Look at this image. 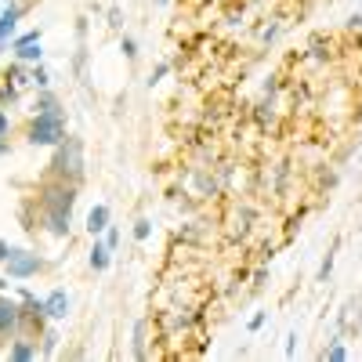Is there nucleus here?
Returning a JSON list of instances; mask_svg holds the SVG:
<instances>
[{"instance_id": "nucleus-1", "label": "nucleus", "mask_w": 362, "mask_h": 362, "mask_svg": "<svg viewBox=\"0 0 362 362\" xmlns=\"http://www.w3.org/2000/svg\"><path fill=\"white\" fill-rule=\"evenodd\" d=\"M73 203H76V189L73 181H54L40 192V210H44V225L51 235H66L69 232V218H73Z\"/></svg>"}, {"instance_id": "nucleus-2", "label": "nucleus", "mask_w": 362, "mask_h": 362, "mask_svg": "<svg viewBox=\"0 0 362 362\" xmlns=\"http://www.w3.org/2000/svg\"><path fill=\"white\" fill-rule=\"evenodd\" d=\"M29 141L33 145H62L66 141V119L58 112H37L29 124Z\"/></svg>"}, {"instance_id": "nucleus-3", "label": "nucleus", "mask_w": 362, "mask_h": 362, "mask_svg": "<svg viewBox=\"0 0 362 362\" xmlns=\"http://www.w3.org/2000/svg\"><path fill=\"white\" fill-rule=\"evenodd\" d=\"M4 264H8V276L11 279H29V276H37V272L44 268V261L37 254H29V250H11Z\"/></svg>"}, {"instance_id": "nucleus-4", "label": "nucleus", "mask_w": 362, "mask_h": 362, "mask_svg": "<svg viewBox=\"0 0 362 362\" xmlns=\"http://www.w3.org/2000/svg\"><path fill=\"white\" fill-rule=\"evenodd\" d=\"M51 167H54V174L62 177V181H66V170H69V181H76V177H80V170H83V167H80V145H76V141H69V156H66V148H62V153L54 156V163H51Z\"/></svg>"}, {"instance_id": "nucleus-5", "label": "nucleus", "mask_w": 362, "mask_h": 362, "mask_svg": "<svg viewBox=\"0 0 362 362\" xmlns=\"http://www.w3.org/2000/svg\"><path fill=\"white\" fill-rule=\"evenodd\" d=\"M18 322H22V308H18V300L0 297V334H15Z\"/></svg>"}, {"instance_id": "nucleus-6", "label": "nucleus", "mask_w": 362, "mask_h": 362, "mask_svg": "<svg viewBox=\"0 0 362 362\" xmlns=\"http://www.w3.org/2000/svg\"><path fill=\"white\" fill-rule=\"evenodd\" d=\"M66 312H69V297H66V290H51V293L44 297V315H51V319H66Z\"/></svg>"}, {"instance_id": "nucleus-7", "label": "nucleus", "mask_w": 362, "mask_h": 362, "mask_svg": "<svg viewBox=\"0 0 362 362\" xmlns=\"http://www.w3.org/2000/svg\"><path fill=\"white\" fill-rule=\"evenodd\" d=\"M15 51H18L22 62H40V33H25V37H18Z\"/></svg>"}, {"instance_id": "nucleus-8", "label": "nucleus", "mask_w": 362, "mask_h": 362, "mask_svg": "<svg viewBox=\"0 0 362 362\" xmlns=\"http://www.w3.org/2000/svg\"><path fill=\"white\" fill-rule=\"evenodd\" d=\"M109 228V206H95L87 214V232L90 235H98V232H105Z\"/></svg>"}, {"instance_id": "nucleus-9", "label": "nucleus", "mask_w": 362, "mask_h": 362, "mask_svg": "<svg viewBox=\"0 0 362 362\" xmlns=\"http://www.w3.org/2000/svg\"><path fill=\"white\" fill-rule=\"evenodd\" d=\"M18 15H22V8H18V4L4 8V15H0V44H4V40L15 33V22H18Z\"/></svg>"}, {"instance_id": "nucleus-10", "label": "nucleus", "mask_w": 362, "mask_h": 362, "mask_svg": "<svg viewBox=\"0 0 362 362\" xmlns=\"http://www.w3.org/2000/svg\"><path fill=\"white\" fill-rule=\"evenodd\" d=\"M90 268H95V272H105L109 268V247L95 243V250H90Z\"/></svg>"}, {"instance_id": "nucleus-11", "label": "nucleus", "mask_w": 362, "mask_h": 362, "mask_svg": "<svg viewBox=\"0 0 362 362\" xmlns=\"http://www.w3.org/2000/svg\"><path fill=\"white\" fill-rule=\"evenodd\" d=\"M11 358H18V362H25V358H37V344H29V341H18V344L11 348Z\"/></svg>"}, {"instance_id": "nucleus-12", "label": "nucleus", "mask_w": 362, "mask_h": 362, "mask_svg": "<svg viewBox=\"0 0 362 362\" xmlns=\"http://www.w3.org/2000/svg\"><path fill=\"white\" fill-rule=\"evenodd\" d=\"M326 358H334V362H341V358H348V351H344V344H334L329 348V355Z\"/></svg>"}, {"instance_id": "nucleus-13", "label": "nucleus", "mask_w": 362, "mask_h": 362, "mask_svg": "<svg viewBox=\"0 0 362 362\" xmlns=\"http://www.w3.org/2000/svg\"><path fill=\"white\" fill-rule=\"evenodd\" d=\"M148 232H153V228H148V221H138L134 225V239H148Z\"/></svg>"}, {"instance_id": "nucleus-14", "label": "nucleus", "mask_w": 362, "mask_h": 362, "mask_svg": "<svg viewBox=\"0 0 362 362\" xmlns=\"http://www.w3.org/2000/svg\"><path fill=\"white\" fill-rule=\"evenodd\" d=\"M54 341H58L54 334H44V355H51V351H54Z\"/></svg>"}, {"instance_id": "nucleus-15", "label": "nucleus", "mask_w": 362, "mask_h": 362, "mask_svg": "<svg viewBox=\"0 0 362 362\" xmlns=\"http://www.w3.org/2000/svg\"><path fill=\"white\" fill-rule=\"evenodd\" d=\"M8 127H11V124H8V112H0V138L8 134Z\"/></svg>"}, {"instance_id": "nucleus-16", "label": "nucleus", "mask_w": 362, "mask_h": 362, "mask_svg": "<svg viewBox=\"0 0 362 362\" xmlns=\"http://www.w3.org/2000/svg\"><path fill=\"white\" fill-rule=\"evenodd\" d=\"M116 239H119V235H116V228H109V235H105V247H109V250L116 247Z\"/></svg>"}, {"instance_id": "nucleus-17", "label": "nucleus", "mask_w": 362, "mask_h": 362, "mask_svg": "<svg viewBox=\"0 0 362 362\" xmlns=\"http://www.w3.org/2000/svg\"><path fill=\"white\" fill-rule=\"evenodd\" d=\"M124 54H127V58H134V54H138V51H134V40H124Z\"/></svg>"}, {"instance_id": "nucleus-18", "label": "nucleus", "mask_w": 362, "mask_h": 362, "mask_svg": "<svg viewBox=\"0 0 362 362\" xmlns=\"http://www.w3.org/2000/svg\"><path fill=\"white\" fill-rule=\"evenodd\" d=\"M261 326H264V315H261V312H257V315H254V319H250V329H261Z\"/></svg>"}, {"instance_id": "nucleus-19", "label": "nucleus", "mask_w": 362, "mask_h": 362, "mask_svg": "<svg viewBox=\"0 0 362 362\" xmlns=\"http://www.w3.org/2000/svg\"><path fill=\"white\" fill-rule=\"evenodd\" d=\"M8 254H11V247H8V243H0V261H8Z\"/></svg>"}, {"instance_id": "nucleus-20", "label": "nucleus", "mask_w": 362, "mask_h": 362, "mask_svg": "<svg viewBox=\"0 0 362 362\" xmlns=\"http://www.w3.org/2000/svg\"><path fill=\"white\" fill-rule=\"evenodd\" d=\"M4 153H8V141H4V138H0V156H4Z\"/></svg>"}, {"instance_id": "nucleus-21", "label": "nucleus", "mask_w": 362, "mask_h": 362, "mask_svg": "<svg viewBox=\"0 0 362 362\" xmlns=\"http://www.w3.org/2000/svg\"><path fill=\"white\" fill-rule=\"evenodd\" d=\"M160 4H167V0H160Z\"/></svg>"}]
</instances>
